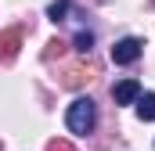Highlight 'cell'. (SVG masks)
<instances>
[{"instance_id":"cell-2","label":"cell","mask_w":155,"mask_h":151,"mask_svg":"<svg viewBox=\"0 0 155 151\" xmlns=\"http://www.w3.org/2000/svg\"><path fill=\"white\" fill-rule=\"evenodd\" d=\"M141 50H144V43L137 36H126V40H119L116 47H112V61L116 65H134L137 58H141Z\"/></svg>"},{"instance_id":"cell-6","label":"cell","mask_w":155,"mask_h":151,"mask_svg":"<svg viewBox=\"0 0 155 151\" xmlns=\"http://www.w3.org/2000/svg\"><path fill=\"white\" fill-rule=\"evenodd\" d=\"M47 14H51V22H65V14H69V0H54V4L47 7Z\"/></svg>"},{"instance_id":"cell-7","label":"cell","mask_w":155,"mask_h":151,"mask_svg":"<svg viewBox=\"0 0 155 151\" xmlns=\"http://www.w3.org/2000/svg\"><path fill=\"white\" fill-rule=\"evenodd\" d=\"M90 47H94V33H87V29L76 33V50L79 54H90Z\"/></svg>"},{"instance_id":"cell-8","label":"cell","mask_w":155,"mask_h":151,"mask_svg":"<svg viewBox=\"0 0 155 151\" xmlns=\"http://www.w3.org/2000/svg\"><path fill=\"white\" fill-rule=\"evenodd\" d=\"M47 151H72V144H65V140H51Z\"/></svg>"},{"instance_id":"cell-1","label":"cell","mask_w":155,"mask_h":151,"mask_svg":"<svg viewBox=\"0 0 155 151\" xmlns=\"http://www.w3.org/2000/svg\"><path fill=\"white\" fill-rule=\"evenodd\" d=\"M65 122H69V130H72V133L87 137V133L94 130V122H97V108H94V101H90V97H76V101L69 104Z\"/></svg>"},{"instance_id":"cell-5","label":"cell","mask_w":155,"mask_h":151,"mask_svg":"<svg viewBox=\"0 0 155 151\" xmlns=\"http://www.w3.org/2000/svg\"><path fill=\"white\" fill-rule=\"evenodd\" d=\"M137 115H141L144 122L155 119V94H141V97H137Z\"/></svg>"},{"instance_id":"cell-3","label":"cell","mask_w":155,"mask_h":151,"mask_svg":"<svg viewBox=\"0 0 155 151\" xmlns=\"http://www.w3.org/2000/svg\"><path fill=\"white\" fill-rule=\"evenodd\" d=\"M137 97H141V83L137 79H119L112 86V101L116 104H137Z\"/></svg>"},{"instance_id":"cell-4","label":"cell","mask_w":155,"mask_h":151,"mask_svg":"<svg viewBox=\"0 0 155 151\" xmlns=\"http://www.w3.org/2000/svg\"><path fill=\"white\" fill-rule=\"evenodd\" d=\"M18 43H22V29H7L0 36V61H11L18 54Z\"/></svg>"}]
</instances>
